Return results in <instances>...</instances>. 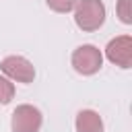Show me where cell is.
Returning <instances> with one entry per match:
<instances>
[{
    "label": "cell",
    "mask_w": 132,
    "mask_h": 132,
    "mask_svg": "<svg viewBox=\"0 0 132 132\" xmlns=\"http://www.w3.org/2000/svg\"><path fill=\"white\" fill-rule=\"evenodd\" d=\"M70 62H72V68H74L78 74L91 76V74H95V72L101 70V66H103V54H101V50H99L97 45H93V43H82V45H78V47L72 52Z\"/></svg>",
    "instance_id": "7a4b0ae2"
},
{
    "label": "cell",
    "mask_w": 132,
    "mask_h": 132,
    "mask_svg": "<svg viewBox=\"0 0 132 132\" xmlns=\"http://www.w3.org/2000/svg\"><path fill=\"white\" fill-rule=\"evenodd\" d=\"M0 70L8 80L16 82H33L35 78V66L23 56H6L0 62Z\"/></svg>",
    "instance_id": "277c9868"
},
{
    "label": "cell",
    "mask_w": 132,
    "mask_h": 132,
    "mask_svg": "<svg viewBox=\"0 0 132 132\" xmlns=\"http://www.w3.org/2000/svg\"><path fill=\"white\" fill-rule=\"evenodd\" d=\"M76 132H103V120L95 109H80L74 120Z\"/></svg>",
    "instance_id": "8992f818"
},
{
    "label": "cell",
    "mask_w": 132,
    "mask_h": 132,
    "mask_svg": "<svg viewBox=\"0 0 132 132\" xmlns=\"http://www.w3.org/2000/svg\"><path fill=\"white\" fill-rule=\"evenodd\" d=\"M116 12L120 16V21L124 25H130L132 23V10H130V0H118L116 4Z\"/></svg>",
    "instance_id": "9c48e42d"
},
{
    "label": "cell",
    "mask_w": 132,
    "mask_h": 132,
    "mask_svg": "<svg viewBox=\"0 0 132 132\" xmlns=\"http://www.w3.org/2000/svg\"><path fill=\"white\" fill-rule=\"evenodd\" d=\"M74 23L87 33L101 29L105 23V4L101 0H78L74 6Z\"/></svg>",
    "instance_id": "6da1fadb"
},
{
    "label": "cell",
    "mask_w": 132,
    "mask_h": 132,
    "mask_svg": "<svg viewBox=\"0 0 132 132\" xmlns=\"http://www.w3.org/2000/svg\"><path fill=\"white\" fill-rule=\"evenodd\" d=\"M78 0H45V4L54 10V12H60V14H66L70 10H74Z\"/></svg>",
    "instance_id": "ba28073f"
},
{
    "label": "cell",
    "mask_w": 132,
    "mask_h": 132,
    "mask_svg": "<svg viewBox=\"0 0 132 132\" xmlns=\"http://www.w3.org/2000/svg\"><path fill=\"white\" fill-rule=\"evenodd\" d=\"M41 124H43V116L35 105L23 103L12 111V120H10L12 132H39Z\"/></svg>",
    "instance_id": "3957f363"
},
{
    "label": "cell",
    "mask_w": 132,
    "mask_h": 132,
    "mask_svg": "<svg viewBox=\"0 0 132 132\" xmlns=\"http://www.w3.org/2000/svg\"><path fill=\"white\" fill-rule=\"evenodd\" d=\"M14 99V82L6 76H0V105H8Z\"/></svg>",
    "instance_id": "52a82bcc"
},
{
    "label": "cell",
    "mask_w": 132,
    "mask_h": 132,
    "mask_svg": "<svg viewBox=\"0 0 132 132\" xmlns=\"http://www.w3.org/2000/svg\"><path fill=\"white\" fill-rule=\"evenodd\" d=\"M105 56L111 64L120 68H130L132 66V37L130 35L113 37L105 47Z\"/></svg>",
    "instance_id": "5b68a950"
}]
</instances>
